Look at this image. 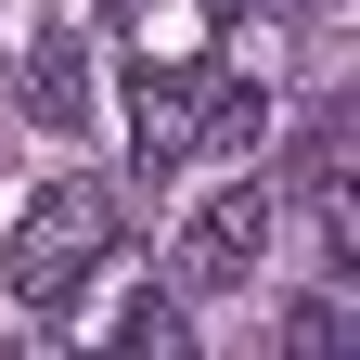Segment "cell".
Returning <instances> with one entry per match:
<instances>
[{
    "mask_svg": "<svg viewBox=\"0 0 360 360\" xmlns=\"http://www.w3.org/2000/svg\"><path fill=\"white\" fill-rule=\"evenodd\" d=\"M283 13H296V26H322V13H335V0H283Z\"/></svg>",
    "mask_w": 360,
    "mask_h": 360,
    "instance_id": "cell-7",
    "label": "cell"
},
{
    "mask_svg": "<svg viewBox=\"0 0 360 360\" xmlns=\"http://www.w3.org/2000/svg\"><path fill=\"white\" fill-rule=\"evenodd\" d=\"M283 360H360V309H347V283H309V296L283 309Z\"/></svg>",
    "mask_w": 360,
    "mask_h": 360,
    "instance_id": "cell-5",
    "label": "cell"
},
{
    "mask_svg": "<svg viewBox=\"0 0 360 360\" xmlns=\"http://www.w3.org/2000/svg\"><path fill=\"white\" fill-rule=\"evenodd\" d=\"M219 77H232V65H206V52H180V65H155V52H142V77H129V142H142V167H180V155L206 142Z\"/></svg>",
    "mask_w": 360,
    "mask_h": 360,
    "instance_id": "cell-3",
    "label": "cell"
},
{
    "mask_svg": "<svg viewBox=\"0 0 360 360\" xmlns=\"http://www.w3.org/2000/svg\"><path fill=\"white\" fill-rule=\"evenodd\" d=\"M103 13H116V26H142V0H103Z\"/></svg>",
    "mask_w": 360,
    "mask_h": 360,
    "instance_id": "cell-8",
    "label": "cell"
},
{
    "mask_svg": "<svg viewBox=\"0 0 360 360\" xmlns=\"http://www.w3.org/2000/svg\"><path fill=\"white\" fill-rule=\"evenodd\" d=\"M103 257H116V193L103 180H52V193L13 219V245H0V283H13L26 309H65Z\"/></svg>",
    "mask_w": 360,
    "mask_h": 360,
    "instance_id": "cell-1",
    "label": "cell"
},
{
    "mask_svg": "<svg viewBox=\"0 0 360 360\" xmlns=\"http://www.w3.org/2000/svg\"><path fill=\"white\" fill-rule=\"evenodd\" d=\"M13 103L39 129H90V39L77 26H39L26 52H13Z\"/></svg>",
    "mask_w": 360,
    "mask_h": 360,
    "instance_id": "cell-4",
    "label": "cell"
},
{
    "mask_svg": "<svg viewBox=\"0 0 360 360\" xmlns=\"http://www.w3.org/2000/svg\"><path fill=\"white\" fill-rule=\"evenodd\" d=\"M103 360H206V347H193V309H180V296H155V309H129V335H116Z\"/></svg>",
    "mask_w": 360,
    "mask_h": 360,
    "instance_id": "cell-6",
    "label": "cell"
},
{
    "mask_svg": "<svg viewBox=\"0 0 360 360\" xmlns=\"http://www.w3.org/2000/svg\"><path fill=\"white\" fill-rule=\"evenodd\" d=\"M206 13H245V0H206Z\"/></svg>",
    "mask_w": 360,
    "mask_h": 360,
    "instance_id": "cell-9",
    "label": "cell"
},
{
    "mask_svg": "<svg viewBox=\"0 0 360 360\" xmlns=\"http://www.w3.org/2000/svg\"><path fill=\"white\" fill-rule=\"evenodd\" d=\"M270 232H283V206H270V180H219V193L193 206V232H180V283L193 296H219V283H257V257H270Z\"/></svg>",
    "mask_w": 360,
    "mask_h": 360,
    "instance_id": "cell-2",
    "label": "cell"
}]
</instances>
